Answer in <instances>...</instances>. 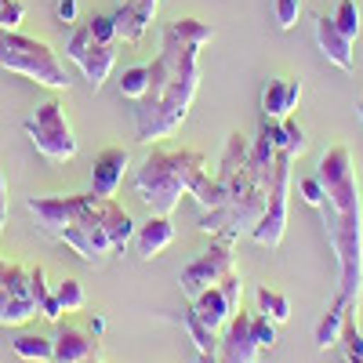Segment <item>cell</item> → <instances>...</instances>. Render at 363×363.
<instances>
[{
  "mask_svg": "<svg viewBox=\"0 0 363 363\" xmlns=\"http://www.w3.org/2000/svg\"><path fill=\"white\" fill-rule=\"evenodd\" d=\"M338 345H342V359H349V363H363V330L356 327L352 313H349V320H345V327H342Z\"/></svg>",
  "mask_w": 363,
  "mask_h": 363,
  "instance_id": "26",
  "label": "cell"
},
{
  "mask_svg": "<svg viewBox=\"0 0 363 363\" xmlns=\"http://www.w3.org/2000/svg\"><path fill=\"white\" fill-rule=\"evenodd\" d=\"M37 316V301L29 291V269L0 258V327H22Z\"/></svg>",
  "mask_w": 363,
  "mask_h": 363,
  "instance_id": "10",
  "label": "cell"
},
{
  "mask_svg": "<svg viewBox=\"0 0 363 363\" xmlns=\"http://www.w3.org/2000/svg\"><path fill=\"white\" fill-rule=\"evenodd\" d=\"M291 164H294V157L277 153V178H272V189H269L265 215L251 229V240L262 244V247H280V240H284V229H287V196H291Z\"/></svg>",
  "mask_w": 363,
  "mask_h": 363,
  "instance_id": "7",
  "label": "cell"
},
{
  "mask_svg": "<svg viewBox=\"0 0 363 363\" xmlns=\"http://www.w3.org/2000/svg\"><path fill=\"white\" fill-rule=\"evenodd\" d=\"M29 291H33V301H37V313H44L48 320H58L62 316V306H58V298L48 284V272L37 265V269H29Z\"/></svg>",
  "mask_w": 363,
  "mask_h": 363,
  "instance_id": "21",
  "label": "cell"
},
{
  "mask_svg": "<svg viewBox=\"0 0 363 363\" xmlns=\"http://www.w3.org/2000/svg\"><path fill=\"white\" fill-rule=\"evenodd\" d=\"M11 349L18 359H29V363H51L55 359V342L44 335H18L11 342Z\"/></svg>",
  "mask_w": 363,
  "mask_h": 363,
  "instance_id": "22",
  "label": "cell"
},
{
  "mask_svg": "<svg viewBox=\"0 0 363 363\" xmlns=\"http://www.w3.org/2000/svg\"><path fill=\"white\" fill-rule=\"evenodd\" d=\"M335 22H338V29L349 37V40H356L359 37V4L356 0H338V8H335Z\"/></svg>",
  "mask_w": 363,
  "mask_h": 363,
  "instance_id": "28",
  "label": "cell"
},
{
  "mask_svg": "<svg viewBox=\"0 0 363 363\" xmlns=\"http://www.w3.org/2000/svg\"><path fill=\"white\" fill-rule=\"evenodd\" d=\"M55 298H58V306H62V313H80L84 309V287H80V280H62L55 287Z\"/></svg>",
  "mask_w": 363,
  "mask_h": 363,
  "instance_id": "29",
  "label": "cell"
},
{
  "mask_svg": "<svg viewBox=\"0 0 363 363\" xmlns=\"http://www.w3.org/2000/svg\"><path fill=\"white\" fill-rule=\"evenodd\" d=\"M26 18V4L22 0H0V33H11Z\"/></svg>",
  "mask_w": 363,
  "mask_h": 363,
  "instance_id": "31",
  "label": "cell"
},
{
  "mask_svg": "<svg viewBox=\"0 0 363 363\" xmlns=\"http://www.w3.org/2000/svg\"><path fill=\"white\" fill-rule=\"evenodd\" d=\"M84 26H87V33L95 37L99 44H116V22H113V15H91V18H84Z\"/></svg>",
  "mask_w": 363,
  "mask_h": 363,
  "instance_id": "30",
  "label": "cell"
},
{
  "mask_svg": "<svg viewBox=\"0 0 363 363\" xmlns=\"http://www.w3.org/2000/svg\"><path fill=\"white\" fill-rule=\"evenodd\" d=\"M145 87H149V66H128L124 77H120V95L138 102L145 95Z\"/></svg>",
  "mask_w": 363,
  "mask_h": 363,
  "instance_id": "27",
  "label": "cell"
},
{
  "mask_svg": "<svg viewBox=\"0 0 363 363\" xmlns=\"http://www.w3.org/2000/svg\"><path fill=\"white\" fill-rule=\"evenodd\" d=\"M102 225L109 233L113 255H124V247L135 240V218L124 203H116L113 196H102Z\"/></svg>",
  "mask_w": 363,
  "mask_h": 363,
  "instance_id": "19",
  "label": "cell"
},
{
  "mask_svg": "<svg viewBox=\"0 0 363 363\" xmlns=\"http://www.w3.org/2000/svg\"><path fill=\"white\" fill-rule=\"evenodd\" d=\"M0 69L18 73L40 87H51V91L69 87V73L62 66V58L51 51V44H44L37 37H26L18 29L0 33Z\"/></svg>",
  "mask_w": 363,
  "mask_h": 363,
  "instance_id": "5",
  "label": "cell"
},
{
  "mask_svg": "<svg viewBox=\"0 0 363 363\" xmlns=\"http://www.w3.org/2000/svg\"><path fill=\"white\" fill-rule=\"evenodd\" d=\"M262 345L255 342L251 330V313H233V320L225 323V335L218 338V363H258Z\"/></svg>",
  "mask_w": 363,
  "mask_h": 363,
  "instance_id": "11",
  "label": "cell"
},
{
  "mask_svg": "<svg viewBox=\"0 0 363 363\" xmlns=\"http://www.w3.org/2000/svg\"><path fill=\"white\" fill-rule=\"evenodd\" d=\"M258 313L272 316L277 323H287L291 320V301L280 291H272V287H258Z\"/></svg>",
  "mask_w": 363,
  "mask_h": 363,
  "instance_id": "25",
  "label": "cell"
},
{
  "mask_svg": "<svg viewBox=\"0 0 363 363\" xmlns=\"http://www.w3.org/2000/svg\"><path fill=\"white\" fill-rule=\"evenodd\" d=\"M272 15H277V26L287 33V29H294V22L301 15V0H277V4H272Z\"/></svg>",
  "mask_w": 363,
  "mask_h": 363,
  "instance_id": "33",
  "label": "cell"
},
{
  "mask_svg": "<svg viewBox=\"0 0 363 363\" xmlns=\"http://www.w3.org/2000/svg\"><path fill=\"white\" fill-rule=\"evenodd\" d=\"M316 211H323L327 244L338 258V298L356 309L363 298V207L330 211L327 203H320Z\"/></svg>",
  "mask_w": 363,
  "mask_h": 363,
  "instance_id": "4",
  "label": "cell"
},
{
  "mask_svg": "<svg viewBox=\"0 0 363 363\" xmlns=\"http://www.w3.org/2000/svg\"><path fill=\"white\" fill-rule=\"evenodd\" d=\"M8 222V186H4V174H0V233H4Z\"/></svg>",
  "mask_w": 363,
  "mask_h": 363,
  "instance_id": "36",
  "label": "cell"
},
{
  "mask_svg": "<svg viewBox=\"0 0 363 363\" xmlns=\"http://www.w3.org/2000/svg\"><path fill=\"white\" fill-rule=\"evenodd\" d=\"M55 342V359L51 363H95L99 359V338L91 330H77V327H62Z\"/></svg>",
  "mask_w": 363,
  "mask_h": 363,
  "instance_id": "15",
  "label": "cell"
},
{
  "mask_svg": "<svg viewBox=\"0 0 363 363\" xmlns=\"http://www.w3.org/2000/svg\"><path fill=\"white\" fill-rule=\"evenodd\" d=\"M102 330H106V316H91V335L102 338Z\"/></svg>",
  "mask_w": 363,
  "mask_h": 363,
  "instance_id": "37",
  "label": "cell"
},
{
  "mask_svg": "<svg viewBox=\"0 0 363 363\" xmlns=\"http://www.w3.org/2000/svg\"><path fill=\"white\" fill-rule=\"evenodd\" d=\"M313 37H316L320 55L327 58L330 66L352 69V48H356V40H349V37L342 33L338 22H335V15H316V22H313Z\"/></svg>",
  "mask_w": 363,
  "mask_h": 363,
  "instance_id": "13",
  "label": "cell"
},
{
  "mask_svg": "<svg viewBox=\"0 0 363 363\" xmlns=\"http://www.w3.org/2000/svg\"><path fill=\"white\" fill-rule=\"evenodd\" d=\"M356 113H359V120H363V102H356Z\"/></svg>",
  "mask_w": 363,
  "mask_h": 363,
  "instance_id": "38",
  "label": "cell"
},
{
  "mask_svg": "<svg viewBox=\"0 0 363 363\" xmlns=\"http://www.w3.org/2000/svg\"><path fill=\"white\" fill-rule=\"evenodd\" d=\"M171 240H174L171 215H153L149 222H142V225L135 229V251H138V258L153 262V258H160V255L171 247Z\"/></svg>",
  "mask_w": 363,
  "mask_h": 363,
  "instance_id": "16",
  "label": "cell"
},
{
  "mask_svg": "<svg viewBox=\"0 0 363 363\" xmlns=\"http://www.w3.org/2000/svg\"><path fill=\"white\" fill-rule=\"evenodd\" d=\"M211 330H218V327H225L229 320H233V313L240 309L236 301L225 294V287L222 284H215V287H207V291H200L196 298H193V306H189Z\"/></svg>",
  "mask_w": 363,
  "mask_h": 363,
  "instance_id": "17",
  "label": "cell"
},
{
  "mask_svg": "<svg viewBox=\"0 0 363 363\" xmlns=\"http://www.w3.org/2000/svg\"><path fill=\"white\" fill-rule=\"evenodd\" d=\"M211 178V160L200 149H153L142 167L135 171L131 186L142 203H149L153 215H171L182 193H196Z\"/></svg>",
  "mask_w": 363,
  "mask_h": 363,
  "instance_id": "3",
  "label": "cell"
},
{
  "mask_svg": "<svg viewBox=\"0 0 363 363\" xmlns=\"http://www.w3.org/2000/svg\"><path fill=\"white\" fill-rule=\"evenodd\" d=\"M236 269V258H233V244L229 240H218V236H211V247L203 251V255H196L186 269H182V277H178V284H182V294L186 298H196L200 291H207V287H215V284H222L229 272Z\"/></svg>",
  "mask_w": 363,
  "mask_h": 363,
  "instance_id": "8",
  "label": "cell"
},
{
  "mask_svg": "<svg viewBox=\"0 0 363 363\" xmlns=\"http://www.w3.org/2000/svg\"><path fill=\"white\" fill-rule=\"evenodd\" d=\"M280 131H284V145H280V153H287V157H301L309 149V138H306V128L298 124L294 116H284L280 120Z\"/></svg>",
  "mask_w": 363,
  "mask_h": 363,
  "instance_id": "24",
  "label": "cell"
},
{
  "mask_svg": "<svg viewBox=\"0 0 363 363\" xmlns=\"http://www.w3.org/2000/svg\"><path fill=\"white\" fill-rule=\"evenodd\" d=\"M301 99V80L298 77H280V80H269L262 91V116L269 120H284L291 116V109Z\"/></svg>",
  "mask_w": 363,
  "mask_h": 363,
  "instance_id": "18",
  "label": "cell"
},
{
  "mask_svg": "<svg viewBox=\"0 0 363 363\" xmlns=\"http://www.w3.org/2000/svg\"><path fill=\"white\" fill-rule=\"evenodd\" d=\"M298 193H301V200H306L309 207H320L323 203V186H320L316 174L313 178H298Z\"/></svg>",
  "mask_w": 363,
  "mask_h": 363,
  "instance_id": "34",
  "label": "cell"
},
{
  "mask_svg": "<svg viewBox=\"0 0 363 363\" xmlns=\"http://www.w3.org/2000/svg\"><path fill=\"white\" fill-rule=\"evenodd\" d=\"M186 330H189V338H193V345H196V352L200 356H207V352H218V330H211L193 309H186Z\"/></svg>",
  "mask_w": 363,
  "mask_h": 363,
  "instance_id": "23",
  "label": "cell"
},
{
  "mask_svg": "<svg viewBox=\"0 0 363 363\" xmlns=\"http://www.w3.org/2000/svg\"><path fill=\"white\" fill-rule=\"evenodd\" d=\"M128 167H131L128 149H116V145L102 149V153L95 157V164H91V193H95V196H116Z\"/></svg>",
  "mask_w": 363,
  "mask_h": 363,
  "instance_id": "14",
  "label": "cell"
},
{
  "mask_svg": "<svg viewBox=\"0 0 363 363\" xmlns=\"http://www.w3.org/2000/svg\"><path fill=\"white\" fill-rule=\"evenodd\" d=\"M66 55L80 66L84 80L91 84V91H102V84L109 80L113 66H116V44H99L95 37L87 33V26L77 22L69 29V40H66Z\"/></svg>",
  "mask_w": 363,
  "mask_h": 363,
  "instance_id": "9",
  "label": "cell"
},
{
  "mask_svg": "<svg viewBox=\"0 0 363 363\" xmlns=\"http://www.w3.org/2000/svg\"><path fill=\"white\" fill-rule=\"evenodd\" d=\"M342 363H349V359H342Z\"/></svg>",
  "mask_w": 363,
  "mask_h": 363,
  "instance_id": "39",
  "label": "cell"
},
{
  "mask_svg": "<svg viewBox=\"0 0 363 363\" xmlns=\"http://www.w3.org/2000/svg\"><path fill=\"white\" fill-rule=\"evenodd\" d=\"M157 8H160V0H120V11L113 15L116 40L142 44V37L149 33V26L157 18Z\"/></svg>",
  "mask_w": 363,
  "mask_h": 363,
  "instance_id": "12",
  "label": "cell"
},
{
  "mask_svg": "<svg viewBox=\"0 0 363 363\" xmlns=\"http://www.w3.org/2000/svg\"><path fill=\"white\" fill-rule=\"evenodd\" d=\"M251 330H255V342H258L262 349L277 345V320H272V316H265V313L251 316Z\"/></svg>",
  "mask_w": 363,
  "mask_h": 363,
  "instance_id": "32",
  "label": "cell"
},
{
  "mask_svg": "<svg viewBox=\"0 0 363 363\" xmlns=\"http://www.w3.org/2000/svg\"><path fill=\"white\" fill-rule=\"evenodd\" d=\"M211 37L215 29L200 18H174L164 26L160 55L149 62V87L135 102L138 142H157L182 128L200 87V48Z\"/></svg>",
  "mask_w": 363,
  "mask_h": 363,
  "instance_id": "1",
  "label": "cell"
},
{
  "mask_svg": "<svg viewBox=\"0 0 363 363\" xmlns=\"http://www.w3.org/2000/svg\"><path fill=\"white\" fill-rule=\"evenodd\" d=\"M22 128H26L29 142L37 145V153L48 157L51 164H66V160L77 157V135H73L69 120H66L62 102H55V99L40 102L22 120Z\"/></svg>",
  "mask_w": 363,
  "mask_h": 363,
  "instance_id": "6",
  "label": "cell"
},
{
  "mask_svg": "<svg viewBox=\"0 0 363 363\" xmlns=\"http://www.w3.org/2000/svg\"><path fill=\"white\" fill-rule=\"evenodd\" d=\"M349 313H352V309H349L345 301L335 294V301L327 306V313L316 320V335H313V338H316V349H323V352H327V349H335V345H338V338H342V327H345Z\"/></svg>",
  "mask_w": 363,
  "mask_h": 363,
  "instance_id": "20",
  "label": "cell"
},
{
  "mask_svg": "<svg viewBox=\"0 0 363 363\" xmlns=\"http://www.w3.org/2000/svg\"><path fill=\"white\" fill-rule=\"evenodd\" d=\"M26 211L37 218L40 233L77 251L84 262H102L113 255L109 233L102 225V196L73 193V196H29Z\"/></svg>",
  "mask_w": 363,
  "mask_h": 363,
  "instance_id": "2",
  "label": "cell"
},
{
  "mask_svg": "<svg viewBox=\"0 0 363 363\" xmlns=\"http://www.w3.org/2000/svg\"><path fill=\"white\" fill-rule=\"evenodd\" d=\"M55 15H58V22H77V0H58L55 4Z\"/></svg>",
  "mask_w": 363,
  "mask_h": 363,
  "instance_id": "35",
  "label": "cell"
},
{
  "mask_svg": "<svg viewBox=\"0 0 363 363\" xmlns=\"http://www.w3.org/2000/svg\"><path fill=\"white\" fill-rule=\"evenodd\" d=\"M95 363H99V359H95Z\"/></svg>",
  "mask_w": 363,
  "mask_h": 363,
  "instance_id": "40",
  "label": "cell"
}]
</instances>
